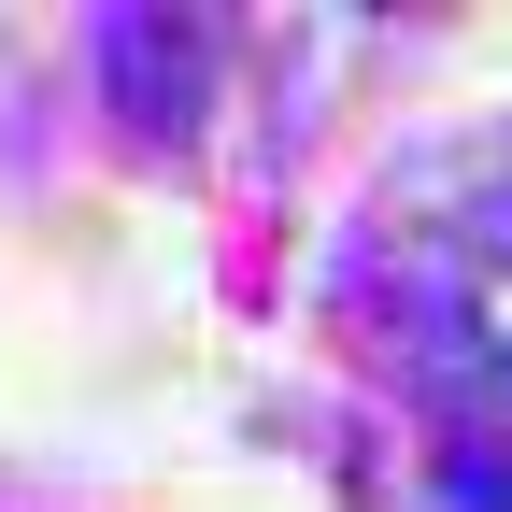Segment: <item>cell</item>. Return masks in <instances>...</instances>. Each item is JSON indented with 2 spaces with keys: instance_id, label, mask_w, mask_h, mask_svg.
<instances>
[{
  "instance_id": "6da1fadb",
  "label": "cell",
  "mask_w": 512,
  "mask_h": 512,
  "mask_svg": "<svg viewBox=\"0 0 512 512\" xmlns=\"http://www.w3.org/2000/svg\"><path fill=\"white\" fill-rule=\"evenodd\" d=\"M100 86H114V114L143 128V143H185L200 128V29L185 15H100Z\"/></svg>"
},
{
  "instance_id": "7a4b0ae2",
  "label": "cell",
  "mask_w": 512,
  "mask_h": 512,
  "mask_svg": "<svg viewBox=\"0 0 512 512\" xmlns=\"http://www.w3.org/2000/svg\"><path fill=\"white\" fill-rule=\"evenodd\" d=\"M470 256H498V271H512V185H484V200H470Z\"/></svg>"
}]
</instances>
